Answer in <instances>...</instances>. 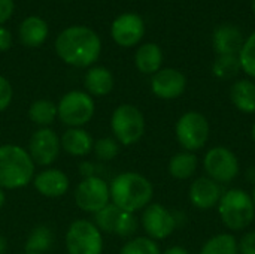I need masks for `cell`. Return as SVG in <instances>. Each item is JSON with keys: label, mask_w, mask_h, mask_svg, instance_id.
<instances>
[{"label": "cell", "mask_w": 255, "mask_h": 254, "mask_svg": "<svg viewBox=\"0 0 255 254\" xmlns=\"http://www.w3.org/2000/svg\"><path fill=\"white\" fill-rule=\"evenodd\" d=\"M102 43L99 36L88 27L73 25L60 33L55 40L58 57L75 67L91 66L100 55Z\"/></svg>", "instance_id": "cell-1"}, {"label": "cell", "mask_w": 255, "mask_h": 254, "mask_svg": "<svg viewBox=\"0 0 255 254\" xmlns=\"http://www.w3.org/2000/svg\"><path fill=\"white\" fill-rule=\"evenodd\" d=\"M111 202L126 213L134 214L145 210L154 196L151 181L137 172H123L115 177L109 186Z\"/></svg>", "instance_id": "cell-2"}, {"label": "cell", "mask_w": 255, "mask_h": 254, "mask_svg": "<svg viewBox=\"0 0 255 254\" xmlns=\"http://www.w3.org/2000/svg\"><path fill=\"white\" fill-rule=\"evenodd\" d=\"M34 178V162L19 145L0 147V189L15 190L25 187Z\"/></svg>", "instance_id": "cell-3"}, {"label": "cell", "mask_w": 255, "mask_h": 254, "mask_svg": "<svg viewBox=\"0 0 255 254\" xmlns=\"http://www.w3.org/2000/svg\"><path fill=\"white\" fill-rule=\"evenodd\" d=\"M217 208L223 225L233 232L244 231L254 222L255 205L253 196L242 189H230L224 192Z\"/></svg>", "instance_id": "cell-4"}, {"label": "cell", "mask_w": 255, "mask_h": 254, "mask_svg": "<svg viewBox=\"0 0 255 254\" xmlns=\"http://www.w3.org/2000/svg\"><path fill=\"white\" fill-rule=\"evenodd\" d=\"M111 127L115 139L121 145L130 147L142 139L145 133V117L137 106L124 103L114 111L111 117Z\"/></svg>", "instance_id": "cell-5"}, {"label": "cell", "mask_w": 255, "mask_h": 254, "mask_svg": "<svg viewBox=\"0 0 255 254\" xmlns=\"http://www.w3.org/2000/svg\"><path fill=\"white\" fill-rule=\"evenodd\" d=\"M175 133L184 151L194 153L202 150L208 144L211 135V126L203 114L190 111L179 117L175 126Z\"/></svg>", "instance_id": "cell-6"}, {"label": "cell", "mask_w": 255, "mask_h": 254, "mask_svg": "<svg viewBox=\"0 0 255 254\" xmlns=\"http://www.w3.org/2000/svg\"><path fill=\"white\" fill-rule=\"evenodd\" d=\"M96 111L93 97L84 91H69L57 105L58 118L69 127H82L91 121Z\"/></svg>", "instance_id": "cell-7"}, {"label": "cell", "mask_w": 255, "mask_h": 254, "mask_svg": "<svg viewBox=\"0 0 255 254\" xmlns=\"http://www.w3.org/2000/svg\"><path fill=\"white\" fill-rule=\"evenodd\" d=\"M66 249L69 254H102V232L93 222L76 220L66 232Z\"/></svg>", "instance_id": "cell-8"}, {"label": "cell", "mask_w": 255, "mask_h": 254, "mask_svg": "<svg viewBox=\"0 0 255 254\" xmlns=\"http://www.w3.org/2000/svg\"><path fill=\"white\" fill-rule=\"evenodd\" d=\"M203 168L206 177L217 181L218 184H229L232 183L241 171L239 160L236 154L223 145L211 148L203 159Z\"/></svg>", "instance_id": "cell-9"}, {"label": "cell", "mask_w": 255, "mask_h": 254, "mask_svg": "<svg viewBox=\"0 0 255 254\" xmlns=\"http://www.w3.org/2000/svg\"><path fill=\"white\" fill-rule=\"evenodd\" d=\"M75 202L79 210L96 214L111 204V192L108 183L100 177L84 178L75 190Z\"/></svg>", "instance_id": "cell-10"}, {"label": "cell", "mask_w": 255, "mask_h": 254, "mask_svg": "<svg viewBox=\"0 0 255 254\" xmlns=\"http://www.w3.org/2000/svg\"><path fill=\"white\" fill-rule=\"evenodd\" d=\"M94 225L100 232L115 234L120 237H131L137 231V220L134 214L120 210L112 202L94 214Z\"/></svg>", "instance_id": "cell-11"}, {"label": "cell", "mask_w": 255, "mask_h": 254, "mask_svg": "<svg viewBox=\"0 0 255 254\" xmlns=\"http://www.w3.org/2000/svg\"><path fill=\"white\" fill-rule=\"evenodd\" d=\"M142 226L151 240H166L169 238L176 226V216L169 211L161 204H149L142 214Z\"/></svg>", "instance_id": "cell-12"}, {"label": "cell", "mask_w": 255, "mask_h": 254, "mask_svg": "<svg viewBox=\"0 0 255 254\" xmlns=\"http://www.w3.org/2000/svg\"><path fill=\"white\" fill-rule=\"evenodd\" d=\"M61 142L58 135L49 127H40L28 141V154L34 165L48 166L54 163L60 154Z\"/></svg>", "instance_id": "cell-13"}, {"label": "cell", "mask_w": 255, "mask_h": 254, "mask_svg": "<svg viewBox=\"0 0 255 254\" xmlns=\"http://www.w3.org/2000/svg\"><path fill=\"white\" fill-rule=\"evenodd\" d=\"M187 88V78L176 69H160L151 79L152 93L163 100H173L184 94Z\"/></svg>", "instance_id": "cell-14"}, {"label": "cell", "mask_w": 255, "mask_h": 254, "mask_svg": "<svg viewBox=\"0 0 255 254\" xmlns=\"http://www.w3.org/2000/svg\"><path fill=\"white\" fill-rule=\"evenodd\" d=\"M221 184L211 180L209 177H199L190 186V202L197 210H212L218 207L223 196Z\"/></svg>", "instance_id": "cell-15"}, {"label": "cell", "mask_w": 255, "mask_h": 254, "mask_svg": "<svg viewBox=\"0 0 255 254\" xmlns=\"http://www.w3.org/2000/svg\"><path fill=\"white\" fill-rule=\"evenodd\" d=\"M145 33L143 21L136 13H123L112 24V37L121 46H133Z\"/></svg>", "instance_id": "cell-16"}, {"label": "cell", "mask_w": 255, "mask_h": 254, "mask_svg": "<svg viewBox=\"0 0 255 254\" xmlns=\"http://www.w3.org/2000/svg\"><path fill=\"white\" fill-rule=\"evenodd\" d=\"M34 189L45 198H60L69 190V177L60 169H45L33 178Z\"/></svg>", "instance_id": "cell-17"}, {"label": "cell", "mask_w": 255, "mask_h": 254, "mask_svg": "<svg viewBox=\"0 0 255 254\" xmlns=\"http://www.w3.org/2000/svg\"><path fill=\"white\" fill-rule=\"evenodd\" d=\"M244 46V37L238 27L224 24L214 33V48L218 55H239Z\"/></svg>", "instance_id": "cell-18"}, {"label": "cell", "mask_w": 255, "mask_h": 254, "mask_svg": "<svg viewBox=\"0 0 255 254\" xmlns=\"http://www.w3.org/2000/svg\"><path fill=\"white\" fill-rule=\"evenodd\" d=\"M60 142H61V148L67 154L76 156V157L87 156L88 153L93 151V147H94L93 136L81 127H70L69 130H66Z\"/></svg>", "instance_id": "cell-19"}, {"label": "cell", "mask_w": 255, "mask_h": 254, "mask_svg": "<svg viewBox=\"0 0 255 254\" xmlns=\"http://www.w3.org/2000/svg\"><path fill=\"white\" fill-rule=\"evenodd\" d=\"M230 100L244 114H255V82L239 79L230 88Z\"/></svg>", "instance_id": "cell-20"}, {"label": "cell", "mask_w": 255, "mask_h": 254, "mask_svg": "<svg viewBox=\"0 0 255 254\" xmlns=\"http://www.w3.org/2000/svg\"><path fill=\"white\" fill-rule=\"evenodd\" d=\"M48 37V24L39 16H28L19 25V39L25 46H40Z\"/></svg>", "instance_id": "cell-21"}, {"label": "cell", "mask_w": 255, "mask_h": 254, "mask_svg": "<svg viewBox=\"0 0 255 254\" xmlns=\"http://www.w3.org/2000/svg\"><path fill=\"white\" fill-rule=\"evenodd\" d=\"M85 88L90 96H106L114 88V76L106 67H91L85 73Z\"/></svg>", "instance_id": "cell-22"}, {"label": "cell", "mask_w": 255, "mask_h": 254, "mask_svg": "<svg viewBox=\"0 0 255 254\" xmlns=\"http://www.w3.org/2000/svg\"><path fill=\"white\" fill-rule=\"evenodd\" d=\"M136 67L146 75H154L160 70L163 63V52L155 43H143L136 51Z\"/></svg>", "instance_id": "cell-23"}, {"label": "cell", "mask_w": 255, "mask_h": 254, "mask_svg": "<svg viewBox=\"0 0 255 254\" xmlns=\"http://www.w3.org/2000/svg\"><path fill=\"white\" fill-rule=\"evenodd\" d=\"M199 166V159L191 151H181L176 153L169 160V174L176 180H188L196 174Z\"/></svg>", "instance_id": "cell-24"}, {"label": "cell", "mask_w": 255, "mask_h": 254, "mask_svg": "<svg viewBox=\"0 0 255 254\" xmlns=\"http://www.w3.org/2000/svg\"><path fill=\"white\" fill-rule=\"evenodd\" d=\"M28 117L34 124H37L40 127H48L58 117L57 105H54L48 99L34 100L28 108Z\"/></svg>", "instance_id": "cell-25"}, {"label": "cell", "mask_w": 255, "mask_h": 254, "mask_svg": "<svg viewBox=\"0 0 255 254\" xmlns=\"http://www.w3.org/2000/svg\"><path fill=\"white\" fill-rule=\"evenodd\" d=\"M199 254H239L238 240L232 234H218L203 244Z\"/></svg>", "instance_id": "cell-26"}, {"label": "cell", "mask_w": 255, "mask_h": 254, "mask_svg": "<svg viewBox=\"0 0 255 254\" xmlns=\"http://www.w3.org/2000/svg\"><path fill=\"white\" fill-rule=\"evenodd\" d=\"M54 244L52 231L48 226H37L31 231L25 243V253L42 254L48 252Z\"/></svg>", "instance_id": "cell-27"}, {"label": "cell", "mask_w": 255, "mask_h": 254, "mask_svg": "<svg viewBox=\"0 0 255 254\" xmlns=\"http://www.w3.org/2000/svg\"><path fill=\"white\" fill-rule=\"evenodd\" d=\"M242 70L239 55H218L214 61L212 72L220 79H232Z\"/></svg>", "instance_id": "cell-28"}, {"label": "cell", "mask_w": 255, "mask_h": 254, "mask_svg": "<svg viewBox=\"0 0 255 254\" xmlns=\"http://www.w3.org/2000/svg\"><path fill=\"white\" fill-rule=\"evenodd\" d=\"M120 254H161L158 244L148 237H137L127 241Z\"/></svg>", "instance_id": "cell-29"}, {"label": "cell", "mask_w": 255, "mask_h": 254, "mask_svg": "<svg viewBox=\"0 0 255 254\" xmlns=\"http://www.w3.org/2000/svg\"><path fill=\"white\" fill-rule=\"evenodd\" d=\"M239 61L242 70L248 76L255 78V31L244 42V46L239 52Z\"/></svg>", "instance_id": "cell-30"}, {"label": "cell", "mask_w": 255, "mask_h": 254, "mask_svg": "<svg viewBox=\"0 0 255 254\" xmlns=\"http://www.w3.org/2000/svg\"><path fill=\"white\" fill-rule=\"evenodd\" d=\"M93 151L102 162L114 160L120 153V142L114 138H100L94 142Z\"/></svg>", "instance_id": "cell-31"}, {"label": "cell", "mask_w": 255, "mask_h": 254, "mask_svg": "<svg viewBox=\"0 0 255 254\" xmlns=\"http://www.w3.org/2000/svg\"><path fill=\"white\" fill-rule=\"evenodd\" d=\"M12 85L9 84V81L3 76H0V112H3L12 102Z\"/></svg>", "instance_id": "cell-32"}, {"label": "cell", "mask_w": 255, "mask_h": 254, "mask_svg": "<svg viewBox=\"0 0 255 254\" xmlns=\"http://www.w3.org/2000/svg\"><path fill=\"white\" fill-rule=\"evenodd\" d=\"M239 254H255V231L247 232L238 243Z\"/></svg>", "instance_id": "cell-33"}, {"label": "cell", "mask_w": 255, "mask_h": 254, "mask_svg": "<svg viewBox=\"0 0 255 254\" xmlns=\"http://www.w3.org/2000/svg\"><path fill=\"white\" fill-rule=\"evenodd\" d=\"M13 12V1L12 0H0V25L6 22Z\"/></svg>", "instance_id": "cell-34"}, {"label": "cell", "mask_w": 255, "mask_h": 254, "mask_svg": "<svg viewBox=\"0 0 255 254\" xmlns=\"http://www.w3.org/2000/svg\"><path fill=\"white\" fill-rule=\"evenodd\" d=\"M12 45V36L7 28L0 25V51H7Z\"/></svg>", "instance_id": "cell-35"}, {"label": "cell", "mask_w": 255, "mask_h": 254, "mask_svg": "<svg viewBox=\"0 0 255 254\" xmlns=\"http://www.w3.org/2000/svg\"><path fill=\"white\" fill-rule=\"evenodd\" d=\"M161 254H190L187 249L184 247H179V246H173V247H169L167 250H164Z\"/></svg>", "instance_id": "cell-36"}, {"label": "cell", "mask_w": 255, "mask_h": 254, "mask_svg": "<svg viewBox=\"0 0 255 254\" xmlns=\"http://www.w3.org/2000/svg\"><path fill=\"white\" fill-rule=\"evenodd\" d=\"M4 250H6V240L0 237V254L4 253Z\"/></svg>", "instance_id": "cell-37"}, {"label": "cell", "mask_w": 255, "mask_h": 254, "mask_svg": "<svg viewBox=\"0 0 255 254\" xmlns=\"http://www.w3.org/2000/svg\"><path fill=\"white\" fill-rule=\"evenodd\" d=\"M4 204V193H3V189H0V208L3 207Z\"/></svg>", "instance_id": "cell-38"}, {"label": "cell", "mask_w": 255, "mask_h": 254, "mask_svg": "<svg viewBox=\"0 0 255 254\" xmlns=\"http://www.w3.org/2000/svg\"><path fill=\"white\" fill-rule=\"evenodd\" d=\"M251 138H253V141L255 142V123L253 124V127H251Z\"/></svg>", "instance_id": "cell-39"}, {"label": "cell", "mask_w": 255, "mask_h": 254, "mask_svg": "<svg viewBox=\"0 0 255 254\" xmlns=\"http://www.w3.org/2000/svg\"><path fill=\"white\" fill-rule=\"evenodd\" d=\"M253 201H254V205H255V186H254V192H253Z\"/></svg>", "instance_id": "cell-40"}, {"label": "cell", "mask_w": 255, "mask_h": 254, "mask_svg": "<svg viewBox=\"0 0 255 254\" xmlns=\"http://www.w3.org/2000/svg\"><path fill=\"white\" fill-rule=\"evenodd\" d=\"M253 10H254L255 13V0H253Z\"/></svg>", "instance_id": "cell-41"}, {"label": "cell", "mask_w": 255, "mask_h": 254, "mask_svg": "<svg viewBox=\"0 0 255 254\" xmlns=\"http://www.w3.org/2000/svg\"><path fill=\"white\" fill-rule=\"evenodd\" d=\"M24 254H36V253H24Z\"/></svg>", "instance_id": "cell-42"}]
</instances>
